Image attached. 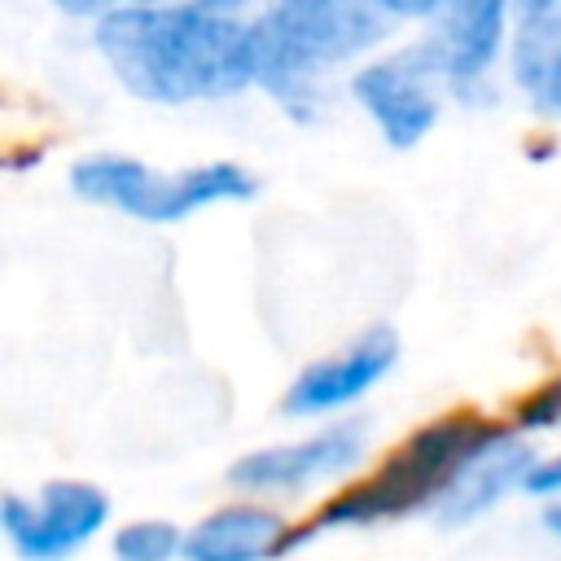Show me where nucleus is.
<instances>
[{
  "instance_id": "9b49d317",
  "label": "nucleus",
  "mask_w": 561,
  "mask_h": 561,
  "mask_svg": "<svg viewBox=\"0 0 561 561\" xmlns=\"http://www.w3.org/2000/svg\"><path fill=\"white\" fill-rule=\"evenodd\" d=\"M535 465V451L517 438V434H504L500 443H491L460 478L456 486L438 500V522L443 526H469L478 522L482 513H491L508 491H522L526 482V469Z\"/></svg>"
},
{
  "instance_id": "a211bd4d",
  "label": "nucleus",
  "mask_w": 561,
  "mask_h": 561,
  "mask_svg": "<svg viewBox=\"0 0 561 561\" xmlns=\"http://www.w3.org/2000/svg\"><path fill=\"white\" fill-rule=\"evenodd\" d=\"M508 4H513V18H535V13L557 9L561 0H508Z\"/></svg>"
},
{
  "instance_id": "20e7f679",
  "label": "nucleus",
  "mask_w": 561,
  "mask_h": 561,
  "mask_svg": "<svg viewBox=\"0 0 561 561\" xmlns=\"http://www.w3.org/2000/svg\"><path fill=\"white\" fill-rule=\"evenodd\" d=\"M70 188L83 202L110 206L145 224H180L219 202H245L259 180L237 162H202L184 171H158L127 153H92L70 167Z\"/></svg>"
},
{
  "instance_id": "9d476101",
  "label": "nucleus",
  "mask_w": 561,
  "mask_h": 561,
  "mask_svg": "<svg viewBox=\"0 0 561 561\" xmlns=\"http://www.w3.org/2000/svg\"><path fill=\"white\" fill-rule=\"evenodd\" d=\"M294 548V526L263 500H237L184 530V561H272Z\"/></svg>"
},
{
  "instance_id": "423d86ee",
  "label": "nucleus",
  "mask_w": 561,
  "mask_h": 561,
  "mask_svg": "<svg viewBox=\"0 0 561 561\" xmlns=\"http://www.w3.org/2000/svg\"><path fill=\"white\" fill-rule=\"evenodd\" d=\"M110 522V495L83 478H53L35 495L0 500V530L22 561H66Z\"/></svg>"
},
{
  "instance_id": "ddd939ff",
  "label": "nucleus",
  "mask_w": 561,
  "mask_h": 561,
  "mask_svg": "<svg viewBox=\"0 0 561 561\" xmlns=\"http://www.w3.org/2000/svg\"><path fill=\"white\" fill-rule=\"evenodd\" d=\"M517 425L522 430H557L561 425V373L517 403Z\"/></svg>"
},
{
  "instance_id": "f03ea898",
  "label": "nucleus",
  "mask_w": 561,
  "mask_h": 561,
  "mask_svg": "<svg viewBox=\"0 0 561 561\" xmlns=\"http://www.w3.org/2000/svg\"><path fill=\"white\" fill-rule=\"evenodd\" d=\"M504 434H513V430L482 412H469V408L434 416L430 425L412 430L373 473L342 486L302 526H294V548L320 530L373 526V522H390V517H403L416 508H438V500L456 486V478Z\"/></svg>"
},
{
  "instance_id": "4468645a",
  "label": "nucleus",
  "mask_w": 561,
  "mask_h": 561,
  "mask_svg": "<svg viewBox=\"0 0 561 561\" xmlns=\"http://www.w3.org/2000/svg\"><path fill=\"white\" fill-rule=\"evenodd\" d=\"M526 495L535 500H561V451L557 456H535V465L526 469V482H522Z\"/></svg>"
},
{
  "instance_id": "f257e3e1",
  "label": "nucleus",
  "mask_w": 561,
  "mask_h": 561,
  "mask_svg": "<svg viewBox=\"0 0 561 561\" xmlns=\"http://www.w3.org/2000/svg\"><path fill=\"white\" fill-rule=\"evenodd\" d=\"M96 53L149 105H193L259 88L254 26L193 0L110 9L96 18Z\"/></svg>"
},
{
  "instance_id": "f8f14e48",
  "label": "nucleus",
  "mask_w": 561,
  "mask_h": 561,
  "mask_svg": "<svg viewBox=\"0 0 561 561\" xmlns=\"http://www.w3.org/2000/svg\"><path fill=\"white\" fill-rule=\"evenodd\" d=\"M114 561H184V530L167 517H136L110 535Z\"/></svg>"
},
{
  "instance_id": "f3484780",
  "label": "nucleus",
  "mask_w": 561,
  "mask_h": 561,
  "mask_svg": "<svg viewBox=\"0 0 561 561\" xmlns=\"http://www.w3.org/2000/svg\"><path fill=\"white\" fill-rule=\"evenodd\" d=\"M53 4L75 18H105L110 9H123V4H171V0H53Z\"/></svg>"
},
{
  "instance_id": "7ed1b4c3",
  "label": "nucleus",
  "mask_w": 561,
  "mask_h": 561,
  "mask_svg": "<svg viewBox=\"0 0 561 561\" xmlns=\"http://www.w3.org/2000/svg\"><path fill=\"white\" fill-rule=\"evenodd\" d=\"M250 26L259 88L302 123L320 114L329 70L364 57L390 35V18L364 0H272Z\"/></svg>"
},
{
  "instance_id": "6e6552de",
  "label": "nucleus",
  "mask_w": 561,
  "mask_h": 561,
  "mask_svg": "<svg viewBox=\"0 0 561 561\" xmlns=\"http://www.w3.org/2000/svg\"><path fill=\"white\" fill-rule=\"evenodd\" d=\"M394 359H399L394 329H368L351 346H342L337 355H324V359L307 364L289 381V390L280 399V412L285 416H329V412H342L355 399H364L394 368Z\"/></svg>"
},
{
  "instance_id": "1a4fd4ad",
  "label": "nucleus",
  "mask_w": 561,
  "mask_h": 561,
  "mask_svg": "<svg viewBox=\"0 0 561 561\" xmlns=\"http://www.w3.org/2000/svg\"><path fill=\"white\" fill-rule=\"evenodd\" d=\"M508 0H443L434 13V44L447 70V88L465 101L486 96V75L508 35Z\"/></svg>"
},
{
  "instance_id": "39448f33",
  "label": "nucleus",
  "mask_w": 561,
  "mask_h": 561,
  "mask_svg": "<svg viewBox=\"0 0 561 561\" xmlns=\"http://www.w3.org/2000/svg\"><path fill=\"white\" fill-rule=\"evenodd\" d=\"M443 92L451 88H447L438 44L430 35L377 61H364L351 75V96L359 101V110L373 118V127L390 149H412L430 136L443 110Z\"/></svg>"
},
{
  "instance_id": "0eeeda50",
  "label": "nucleus",
  "mask_w": 561,
  "mask_h": 561,
  "mask_svg": "<svg viewBox=\"0 0 561 561\" xmlns=\"http://www.w3.org/2000/svg\"><path fill=\"white\" fill-rule=\"evenodd\" d=\"M368 451L364 421H337L294 443H272L245 451L228 465V486L245 495H302L320 482L346 478Z\"/></svg>"
},
{
  "instance_id": "dca6fc26",
  "label": "nucleus",
  "mask_w": 561,
  "mask_h": 561,
  "mask_svg": "<svg viewBox=\"0 0 561 561\" xmlns=\"http://www.w3.org/2000/svg\"><path fill=\"white\" fill-rule=\"evenodd\" d=\"M364 4L386 13L390 22H399V18H430L434 22V13L443 9V0H364Z\"/></svg>"
},
{
  "instance_id": "2eb2a0df",
  "label": "nucleus",
  "mask_w": 561,
  "mask_h": 561,
  "mask_svg": "<svg viewBox=\"0 0 561 561\" xmlns=\"http://www.w3.org/2000/svg\"><path fill=\"white\" fill-rule=\"evenodd\" d=\"M526 96H530V101H535L543 114L561 118V57H557V61L543 70V79H539V83H535Z\"/></svg>"
}]
</instances>
